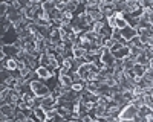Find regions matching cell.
<instances>
[{
  "label": "cell",
  "instance_id": "cell-12",
  "mask_svg": "<svg viewBox=\"0 0 153 122\" xmlns=\"http://www.w3.org/2000/svg\"><path fill=\"white\" fill-rule=\"evenodd\" d=\"M112 55L115 57V60H126L127 57H130V47H121L120 51L112 52Z\"/></svg>",
  "mask_w": 153,
  "mask_h": 122
},
{
  "label": "cell",
  "instance_id": "cell-1",
  "mask_svg": "<svg viewBox=\"0 0 153 122\" xmlns=\"http://www.w3.org/2000/svg\"><path fill=\"white\" fill-rule=\"evenodd\" d=\"M31 89H32V92H34V95H35L37 98H46V96L51 95L49 87L45 84V81H42V79L32 81V82H31Z\"/></svg>",
  "mask_w": 153,
  "mask_h": 122
},
{
  "label": "cell",
  "instance_id": "cell-21",
  "mask_svg": "<svg viewBox=\"0 0 153 122\" xmlns=\"http://www.w3.org/2000/svg\"><path fill=\"white\" fill-rule=\"evenodd\" d=\"M149 58L144 55V51H143V54L139 55L138 58H136V64H141V66H146V67H149Z\"/></svg>",
  "mask_w": 153,
  "mask_h": 122
},
{
  "label": "cell",
  "instance_id": "cell-7",
  "mask_svg": "<svg viewBox=\"0 0 153 122\" xmlns=\"http://www.w3.org/2000/svg\"><path fill=\"white\" fill-rule=\"evenodd\" d=\"M0 49H2V52L6 54V57H12V58H16L20 52V49H17L14 44H0Z\"/></svg>",
  "mask_w": 153,
  "mask_h": 122
},
{
  "label": "cell",
  "instance_id": "cell-24",
  "mask_svg": "<svg viewBox=\"0 0 153 122\" xmlns=\"http://www.w3.org/2000/svg\"><path fill=\"white\" fill-rule=\"evenodd\" d=\"M143 9H153V0H139Z\"/></svg>",
  "mask_w": 153,
  "mask_h": 122
},
{
  "label": "cell",
  "instance_id": "cell-19",
  "mask_svg": "<svg viewBox=\"0 0 153 122\" xmlns=\"http://www.w3.org/2000/svg\"><path fill=\"white\" fill-rule=\"evenodd\" d=\"M49 17H51V21H55V20H63V12L61 11H58L57 8L51 12L49 14Z\"/></svg>",
  "mask_w": 153,
  "mask_h": 122
},
{
  "label": "cell",
  "instance_id": "cell-28",
  "mask_svg": "<svg viewBox=\"0 0 153 122\" xmlns=\"http://www.w3.org/2000/svg\"><path fill=\"white\" fill-rule=\"evenodd\" d=\"M81 121H83V122H92V121H94V118L87 113L86 116H83V118H81Z\"/></svg>",
  "mask_w": 153,
  "mask_h": 122
},
{
  "label": "cell",
  "instance_id": "cell-14",
  "mask_svg": "<svg viewBox=\"0 0 153 122\" xmlns=\"http://www.w3.org/2000/svg\"><path fill=\"white\" fill-rule=\"evenodd\" d=\"M34 115H35V118L40 121V122H46V112H45L43 107L35 108V110H34Z\"/></svg>",
  "mask_w": 153,
  "mask_h": 122
},
{
  "label": "cell",
  "instance_id": "cell-27",
  "mask_svg": "<svg viewBox=\"0 0 153 122\" xmlns=\"http://www.w3.org/2000/svg\"><path fill=\"white\" fill-rule=\"evenodd\" d=\"M115 44H117V40H113V38H109L106 43H104V47L106 49H109V51H110V49L115 46Z\"/></svg>",
  "mask_w": 153,
  "mask_h": 122
},
{
  "label": "cell",
  "instance_id": "cell-8",
  "mask_svg": "<svg viewBox=\"0 0 153 122\" xmlns=\"http://www.w3.org/2000/svg\"><path fill=\"white\" fill-rule=\"evenodd\" d=\"M37 75H38V79H42V81H46L49 79L51 76H54V72H51L49 67H38L37 69Z\"/></svg>",
  "mask_w": 153,
  "mask_h": 122
},
{
  "label": "cell",
  "instance_id": "cell-30",
  "mask_svg": "<svg viewBox=\"0 0 153 122\" xmlns=\"http://www.w3.org/2000/svg\"><path fill=\"white\" fill-rule=\"evenodd\" d=\"M149 69H152V70H153V58L149 61Z\"/></svg>",
  "mask_w": 153,
  "mask_h": 122
},
{
  "label": "cell",
  "instance_id": "cell-23",
  "mask_svg": "<svg viewBox=\"0 0 153 122\" xmlns=\"http://www.w3.org/2000/svg\"><path fill=\"white\" fill-rule=\"evenodd\" d=\"M72 52H74V58H83L86 55V51L81 49V47H74Z\"/></svg>",
  "mask_w": 153,
  "mask_h": 122
},
{
  "label": "cell",
  "instance_id": "cell-15",
  "mask_svg": "<svg viewBox=\"0 0 153 122\" xmlns=\"http://www.w3.org/2000/svg\"><path fill=\"white\" fill-rule=\"evenodd\" d=\"M58 79H60V84L61 85H66V87H71L72 89V78L69 76V75H60L58 76Z\"/></svg>",
  "mask_w": 153,
  "mask_h": 122
},
{
  "label": "cell",
  "instance_id": "cell-29",
  "mask_svg": "<svg viewBox=\"0 0 153 122\" xmlns=\"http://www.w3.org/2000/svg\"><path fill=\"white\" fill-rule=\"evenodd\" d=\"M92 122H107V119L106 118H95Z\"/></svg>",
  "mask_w": 153,
  "mask_h": 122
},
{
  "label": "cell",
  "instance_id": "cell-18",
  "mask_svg": "<svg viewBox=\"0 0 153 122\" xmlns=\"http://www.w3.org/2000/svg\"><path fill=\"white\" fill-rule=\"evenodd\" d=\"M149 67H146V66H141V64H135V67H133V72H135V75L136 76H144V73H146V70H147Z\"/></svg>",
  "mask_w": 153,
  "mask_h": 122
},
{
  "label": "cell",
  "instance_id": "cell-17",
  "mask_svg": "<svg viewBox=\"0 0 153 122\" xmlns=\"http://www.w3.org/2000/svg\"><path fill=\"white\" fill-rule=\"evenodd\" d=\"M72 90L78 92V93H83L86 90V81H80V82H74L72 84Z\"/></svg>",
  "mask_w": 153,
  "mask_h": 122
},
{
  "label": "cell",
  "instance_id": "cell-26",
  "mask_svg": "<svg viewBox=\"0 0 153 122\" xmlns=\"http://www.w3.org/2000/svg\"><path fill=\"white\" fill-rule=\"evenodd\" d=\"M143 78H144V79H147V81H152V82H153V70H152V69H147Z\"/></svg>",
  "mask_w": 153,
  "mask_h": 122
},
{
  "label": "cell",
  "instance_id": "cell-3",
  "mask_svg": "<svg viewBox=\"0 0 153 122\" xmlns=\"http://www.w3.org/2000/svg\"><path fill=\"white\" fill-rule=\"evenodd\" d=\"M98 9L103 12L104 18L113 17V15H115V12H117L113 0H100V6H98Z\"/></svg>",
  "mask_w": 153,
  "mask_h": 122
},
{
  "label": "cell",
  "instance_id": "cell-10",
  "mask_svg": "<svg viewBox=\"0 0 153 122\" xmlns=\"http://www.w3.org/2000/svg\"><path fill=\"white\" fill-rule=\"evenodd\" d=\"M136 35H138V29H133V28H130V26L121 29V37H123L124 40H127V41H130L133 37H136Z\"/></svg>",
  "mask_w": 153,
  "mask_h": 122
},
{
  "label": "cell",
  "instance_id": "cell-20",
  "mask_svg": "<svg viewBox=\"0 0 153 122\" xmlns=\"http://www.w3.org/2000/svg\"><path fill=\"white\" fill-rule=\"evenodd\" d=\"M49 64H51V57H49L48 52H45L40 58V66L42 67H49Z\"/></svg>",
  "mask_w": 153,
  "mask_h": 122
},
{
  "label": "cell",
  "instance_id": "cell-16",
  "mask_svg": "<svg viewBox=\"0 0 153 122\" xmlns=\"http://www.w3.org/2000/svg\"><path fill=\"white\" fill-rule=\"evenodd\" d=\"M55 9V2L54 0H48V2H43V11L48 12V14H51Z\"/></svg>",
  "mask_w": 153,
  "mask_h": 122
},
{
  "label": "cell",
  "instance_id": "cell-2",
  "mask_svg": "<svg viewBox=\"0 0 153 122\" xmlns=\"http://www.w3.org/2000/svg\"><path fill=\"white\" fill-rule=\"evenodd\" d=\"M118 119H126V121H138V108L130 102V104H127L121 108V113L118 116Z\"/></svg>",
  "mask_w": 153,
  "mask_h": 122
},
{
  "label": "cell",
  "instance_id": "cell-22",
  "mask_svg": "<svg viewBox=\"0 0 153 122\" xmlns=\"http://www.w3.org/2000/svg\"><path fill=\"white\" fill-rule=\"evenodd\" d=\"M150 113H152V110H150L149 107L144 105L143 108H139V110H138V118H147Z\"/></svg>",
  "mask_w": 153,
  "mask_h": 122
},
{
  "label": "cell",
  "instance_id": "cell-5",
  "mask_svg": "<svg viewBox=\"0 0 153 122\" xmlns=\"http://www.w3.org/2000/svg\"><path fill=\"white\" fill-rule=\"evenodd\" d=\"M101 61H103V64H104V67H110V69H113V66H115V57L112 55V52L109 51V49H106L104 47V52H103V55H101Z\"/></svg>",
  "mask_w": 153,
  "mask_h": 122
},
{
  "label": "cell",
  "instance_id": "cell-9",
  "mask_svg": "<svg viewBox=\"0 0 153 122\" xmlns=\"http://www.w3.org/2000/svg\"><path fill=\"white\" fill-rule=\"evenodd\" d=\"M86 14L91 15V18L94 20V23H97V21H104V20H106L104 15H103V12H101L98 8H97V9H86Z\"/></svg>",
  "mask_w": 153,
  "mask_h": 122
},
{
  "label": "cell",
  "instance_id": "cell-6",
  "mask_svg": "<svg viewBox=\"0 0 153 122\" xmlns=\"http://www.w3.org/2000/svg\"><path fill=\"white\" fill-rule=\"evenodd\" d=\"M2 69H8L9 72H14L17 70V60L16 58H12V57H8L5 61H0V70Z\"/></svg>",
  "mask_w": 153,
  "mask_h": 122
},
{
  "label": "cell",
  "instance_id": "cell-25",
  "mask_svg": "<svg viewBox=\"0 0 153 122\" xmlns=\"http://www.w3.org/2000/svg\"><path fill=\"white\" fill-rule=\"evenodd\" d=\"M55 8L61 12L66 11V2H63V0H55Z\"/></svg>",
  "mask_w": 153,
  "mask_h": 122
},
{
  "label": "cell",
  "instance_id": "cell-11",
  "mask_svg": "<svg viewBox=\"0 0 153 122\" xmlns=\"http://www.w3.org/2000/svg\"><path fill=\"white\" fill-rule=\"evenodd\" d=\"M57 99H54L52 96H46V98H42V107L45 110H49V108H57Z\"/></svg>",
  "mask_w": 153,
  "mask_h": 122
},
{
  "label": "cell",
  "instance_id": "cell-4",
  "mask_svg": "<svg viewBox=\"0 0 153 122\" xmlns=\"http://www.w3.org/2000/svg\"><path fill=\"white\" fill-rule=\"evenodd\" d=\"M17 40H19V34L14 28V24H12V28L2 35V44H14Z\"/></svg>",
  "mask_w": 153,
  "mask_h": 122
},
{
  "label": "cell",
  "instance_id": "cell-13",
  "mask_svg": "<svg viewBox=\"0 0 153 122\" xmlns=\"http://www.w3.org/2000/svg\"><path fill=\"white\" fill-rule=\"evenodd\" d=\"M100 89V82L98 81H86V90L91 93H97Z\"/></svg>",
  "mask_w": 153,
  "mask_h": 122
}]
</instances>
